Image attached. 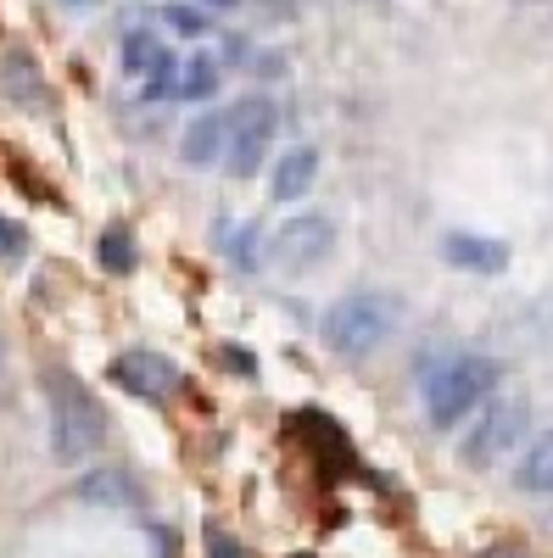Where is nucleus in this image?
<instances>
[{"instance_id":"4468645a","label":"nucleus","mask_w":553,"mask_h":558,"mask_svg":"<svg viewBox=\"0 0 553 558\" xmlns=\"http://www.w3.org/2000/svg\"><path fill=\"white\" fill-rule=\"evenodd\" d=\"M218 62L213 57H191V62H179L173 73V101H207L213 89H218Z\"/></svg>"},{"instance_id":"393cba45","label":"nucleus","mask_w":553,"mask_h":558,"mask_svg":"<svg viewBox=\"0 0 553 558\" xmlns=\"http://www.w3.org/2000/svg\"><path fill=\"white\" fill-rule=\"evenodd\" d=\"M297 558H308V553H297Z\"/></svg>"},{"instance_id":"f03ea898","label":"nucleus","mask_w":553,"mask_h":558,"mask_svg":"<svg viewBox=\"0 0 553 558\" xmlns=\"http://www.w3.org/2000/svg\"><path fill=\"white\" fill-rule=\"evenodd\" d=\"M492 380H497V363H486V357H453L442 375H431V386H425V413H431V425H465V418L476 413V402L492 391Z\"/></svg>"},{"instance_id":"1a4fd4ad","label":"nucleus","mask_w":553,"mask_h":558,"mask_svg":"<svg viewBox=\"0 0 553 558\" xmlns=\"http://www.w3.org/2000/svg\"><path fill=\"white\" fill-rule=\"evenodd\" d=\"M224 140H229V112H196L179 134V157L191 168H213L224 157Z\"/></svg>"},{"instance_id":"412c9836","label":"nucleus","mask_w":553,"mask_h":558,"mask_svg":"<svg viewBox=\"0 0 553 558\" xmlns=\"http://www.w3.org/2000/svg\"><path fill=\"white\" fill-rule=\"evenodd\" d=\"M224 363L236 368V375H257V357H252V352H241V347H229V352H224Z\"/></svg>"},{"instance_id":"ddd939ff","label":"nucleus","mask_w":553,"mask_h":558,"mask_svg":"<svg viewBox=\"0 0 553 558\" xmlns=\"http://www.w3.org/2000/svg\"><path fill=\"white\" fill-rule=\"evenodd\" d=\"M515 486L531 492V497H548V492H553V430H542V436L526 447L520 470H515Z\"/></svg>"},{"instance_id":"9b49d317","label":"nucleus","mask_w":553,"mask_h":558,"mask_svg":"<svg viewBox=\"0 0 553 558\" xmlns=\"http://www.w3.org/2000/svg\"><path fill=\"white\" fill-rule=\"evenodd\" d=\"M313 179H318V151L313 146H291L280 162H274L268 191H274V202H297V196H308Z\"/></svg>"},{"instance_id":"4be33fe9","label":"nucleus","mask_w":553,"mask_h":558,"mask_svg":"<svg viewBox=\"0 0 553 558\" xmlns=\"http://www.w3.org/2000/svg\"><path fill=\"white\" fill-rule=\"evenodd\" d=\"M202 7H236V0H202Z\"/></svg>"},{"instance_id":"5701e85b","label":"nucleus","mask_w":553,"mask_h":558,"mask_svg":"<svg viewBox=\"0 0 553 558\" xmlns=\"http://www.w3.org/2000/svg\"><path fill=\"white\" fill-rule=\"evenodd\" d=\"M68 7H96V0H68Z\"/></svg>"},{"instance_id":"0eeeda50","label":"nucleus","mask_w":553,"mask_h":558,"mask_svg":"<svg viewBox=\"0 0 553 558\" xmlns=\"http://www.w3.org/2000/svg\"><path fill=\"white\" fill-rule=\"evenodd\" d=\"M336 246V229L330 218H318V213H302V218H286V229L274 235V263L291 268V274H308L330 257Z\"/></svg>"},{"instance_id":"dca6fc26","label":"nucleus","mask_w":553,"mask_h":558,"mask_svg":"<svg viewBox=\"0 0 553 558\" xmlns=\"http://www.w3.org/2000/svg\"><path fill=\"white\" fill-rule=\"evenodd\" d=\"M96 263L112 274V279H123V274H134V235L123 223H112V229H101V241H96Z\"/></svg>"},{"instance_id":"a211bd4d","label":"nucleus","mask_w":553,"mask_h":558,"mask_svg":"<svg viewBox=\"0 0 553 558\" xmlns=\"http://www.w3.org/2000/svg\"><path fill=\"white\" fill-rule=\"evenodd\" d=\"M28 257V229L17 218H0V263H23Z\"/></svg>"},{"instance_id":"2eb2a0df","label":"nucleus","mask_w":553,"mask_h":558,"mask_svg":"<svg viewBox=\"0 0 553 558\" xmlns=\"http://www.w3.org/2000/svg\"><path fill=\"white\" fill-rule=\"evenodd\" d=\"M168 57V45L152 34V28H134V34H123V73L129 78H152V68Z\"/></svg>"},{"instance_id":"6ab92c4d","label":"nucleus","mask_w":553,"mask_h":558,"mask_svg":"<svg viewBox=\"0 0 553 558\" xmlns=\"http://www.w3.org/2000/svg\"><path fill=\"white\" fill-rule=\"evenodd\" d=\"M229 263H236V268H257V223H241L236 235H229Z\"/></svg>"},{"instance_id":"b1692460","label":"nucleus","mask_w":553,"mask_h":558,"mask_svg":"<svg viewBox=\"0 0 553 558\" xmlns=\"http://www.w3.org/2000/svg\"><path fill=\"white\" fill-rule=\"evenodd\" d=\"M497 558H520V553H497Z\"/></svg>"},{"instance_id":"9d476101","label":"nucleus","mask_w":553,"mask_h":558,"mask_svg":"<svg viewBox=\"0 0 553 558\" xmlns=\"http://www.w3.org/2000/svg\"><path fill=\"white\" fill-rule=\"evenodd\" d=\"M442 257L453 268H470V274H503L509 268V246L492 241V235H465V229L442 241Z\"/></svg>"},{"instance_id":"423d86ee","label":"nucleus","mask_w":553,"mask_h":558,"mask_svg":"<svg viewBox=\"0 0 553 558\" xmlns=\"http://www.w3.org/2000/svg\"><path fill=\"white\" fill-rule=\"evenodd\" d=\"M107 380L129 397H141V402H168L179 391V368L163 357V352H146V347H134V352H118L112 368H107Z\"/></svg>"},{"instance_id":"a878e982","label":"nucleus","mask_w":553,"mask_h":558,"mask_svg":"<svg viewBox=\"0 0 553 558\" xmlns=\"http://www.w3.org/2000/svg\"><path fill=\"white\" fill-rule=\"evenodd\" d=\"M0 357H7V352H0Z\"/></svg>"},{"instance_id":"6e6552de","label":"nucleus","mask_w":553,"mask_h":558,"mask_svg":"<svg viewBox=\"0 0 553 558\" xmlns=\"http://www.w3.org/2000/svg\"><path fill=\"white\" fill-rule=\"evenodd\" d=\"M73 497L89 502V508H146V486L134 481L129 470H118V463L79 475V481H73Z\"/></svg>"},{"instance_id":"39448f33","label":"nucleus","mask_w":553,"mask_h":558,"mask_svg":"<svg viewBox=\"0 0 553 558\" xmlns=\"http://www.w3.org/2000/svg\"><path fill=\"white\" fill-rule=\"evenodd\" d=\"M526 430V402L509 397V402H492L476 425L465 430V441H458V458L470 463V470H492L497 458H509V447L520 441Z\"/></svg>"},{"instance_id":"7ed1b4c3","label":"nucleus","mask_w":553,"mask_h":558,"mask_svg":"<svg viewBox=\"0 0 553 558\" xmlns=\"http://www.w3.org/2000/svg\"><path fill=\"white\" fill-rule=\"evenodd\" d=\"M392 330V307L375 291H352L341 302H330L325 313V341L336 357H369Z\"/></svg>"},{"instance_id":"aec40b11","label":"nucleus","mask_w":553,"mask_h":558,"mask_svg":"<svg viewBox=\"0 0 553 558\" xmlns=\"http://www.w3.org/2000/svg\"><path fill=\"white\" fill-rule=\"evenodd\" d=\"M207 558H252V553L229 536L224 525H207Z\"/></svg>"},{"instance_id":"f3484780","label":"nucleus","mask_w":553,"mask_h":558,"mask_svg":"<svg viewBox=\"0 0 553 558\" xmlns=\"http://www.w3.org/2000/svg\"><path fill=\"white\" fill-rule=\"evenodd\" d=\"M157 17H163V23H168V28H173L179 39H207V34H213V17H207L202 7H184V0H173V7H163Z\"/></svg>"},{"instance_id":"20e7f679","label":"nucleus","mask_w":553,"mask_h":558,"mask_svg":"<svg viewBox=\"0 0 553 558\" xmlns=\"http://www.w3.org/2000/svg\"><path fill=\"white\" fill-rule=\"evenodd\" d=\"M274 129H280V112L274 101H241L229 107V140H224V173L229 179H252L263 162H268V146H274Z\"/></svg>"},{"instance_id":"f257e3e1","label":"nucleus","mask_w":553,"mask_h":558,"mask_svg":"<svg viewBox=\"0 0 553 558\" xmlns=\"http://www.w3.org/2000/svg\"><path fill=\"white\" fill-rule=\"evenodd\" d=\"M45 408H51V452L57 463H84L89 452H101L107 441V413L89 397V386L68 368L45 375Z\"/></svg>"},{"instance_id":"f8f14e48","label":"nucleus","mask_w":553,"mask_h":558,"mask_svg":"<svg viewBox=\"0 0 553 558\" xmlns=\"http://www.w3.org/2000/svg\"><path fill=\"white\" fill-rule=\"evenodd\" d=\"M0 96L17 101V107H45V78H39L28 51H7V57H0Z\"/></svg>"}]
</instances>
